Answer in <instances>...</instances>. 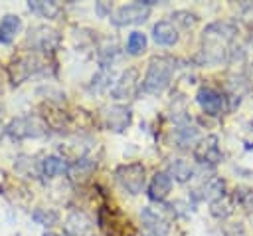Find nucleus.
<instances>
[{"label":"nucleus","mask_w":253,"mask_h":236,"mask_svg":"<svg viewBox=\"0 0 253 236\" xmlns=\"http://www.w3.org/2000/svg\"><path fill=\"white\" fill-rule=\"evenodd\" d=\"M65 236H93V222L83 212H71L63 224Z\"/></svg>","instance_id":"9b49d317"},{"label":"nucleus","mask_w":253,"mask_h":236,"mask_svg":"<svg viewBox=\"0 0 253 236\" xmlns=\"http://www.w3.org/2000/svg\"><path fill=\"white\" fill-rule=\"evenodd\" d=\"M138 89V71L134 67L123 71V75L119 77V81L113 85L111 89V95L115 99H126V97H132Z\"/></svg>","instance_id":"6e6552de"},{"label":"nucleus","mask_w":253,"mask_h":236,"mask_svg":"<svg viewBox=\"0 0 253 236\" xmlns=\"http://www.w3.org/2000/svg\"><path fill=\"white\" fill-rule=\"evenodd\" d=\"M146 50V36L142 32H130L126 38V54L138 56Z\"/></svg>","instance_id":"4be33fe9"},{"label":"nucleus","mask_w":253,"mask_h":236,"mask_svg":"<svg viewBox=\"0 0 253 236\" xmlns=\"http://www.w3.org/2000/svg\"><path fill=\"white\" fill-rule=\"evenodd\" d=\"M174 69H176V61L172 58H168V56L152 58L150 63H148L146 75L142 79V91L144 93H150V95L162 93L170 85V79L174 75Z\"/></svg>","instance_id":"f03ea898"},{"label":"nucleus","mask_w":253,"mask_h":236,"mask_svg":"<svg viewBox=\"0 0 253 236\" xmlns=\"http://www.w3.org/2000/svg\"><path fill=\"white\" fill-rule=\"evenodd\" d=\"M235 192H237V190H235ZM237 194H239V202H241L243 206L253 208V190H239ZM237 194H235V196H237Z\"/></svg>","instance_id":"393cba45"},{"label":"nucleus","mask_w":253,"mask_h":236,"mask_svg":"<svg viewBox=\"0 0 253 236\" xmlns=\"http://www.w3.org/2000/svg\"><path fill=\"white\" fill-rule=\"evenodd\" d=\"M172 178H176L178 182H188L190 178H192V175H194V169H192V165L188 163V161H184V159H174L172 163H170V173H168Z\"/></svg>","instance_id":"6ab92c4d"},{"label":"nucleus","mask_w":253,"mask_h":236,"mask_svg":"<svg viewBox=\"0 0 253 236\" xmlns=\"http://www.w3.org/2000/svg\"><path fill=\"white\" fill-rule=\"evenodd\" d=\"M227 236H245V234H243V230H241V228H235L233 232H227Z\"/></svg>","instance_id":"a878e982"},{"label":"nucleus","mask_w":253,"mask_h":236,"mask_svg":"<svg viewBox=\"0 0 253 236\" xmlns=\"http://www.w3.org/2000/svg\"><path fill=\"white\" fill-rule=\"evenodd\" d=\"M43 236H57V234H53V232H45Z\"/></svg>","instance_id":"bb28decb"},{"label":"nucleus","mask_w":253,"mask_h":236,"mask_svg":"<svg viewBox=\"0 0 253 236\" xmlns=\"http://www.w3.org/2000/svg\"><path fill=\"white\" fill-rule=\"evenodd\" d=\"M170 188H172V177L164 171L156 173L148 184V198L154 200V202H162L168 194H170Z\"/></svg>","instance_id":"f8f14e48"},{"label":"nucleus","mask_w":253,"mask_h":236,"mask_svg":"<svg viewBox=\"0 0 253 236\" xmlns=\"http://www.w3.org/2000/svg\"><path fill=\"white\" fill-rule=\"evenodd\" d=\"M140 218H142V228L146 236H166L170 230L168 220H164L158 212H154L148 206L140 210Z\"/></svg>","instance_id":"9d476101"},{"label":"nucleus","mask_w":253,"mask_h":236,"mask_svg":"<svg viewBox=\"0 0 253 236\" xmlns=\"http://www.w3.org/2000/svg\"><path fill=\"white\" fill-rule=\"evenodd\" d=\"M150 14V6H146L144 2H132V4H125L121 8L115 10V14L111 16V22L115 26H130V24H142Z\"/></svg>","instance_id":"20e7f679"},{"label":"nucleus","mask_w":253,"mask_h":236,"mask_svg":"<svg viewBox=\"0 0 253 236\" xmlns=\"http://www.w3.org/2000/svg\"><path fill=\"white\" fill-rule=\"evenodd\" d=\"M107 236H136V230L132 228V224L128 220H117L111 218L109 224H103Z\"/></svg>","instance_id":"aec40b11"},{"label":"nucleus","mask_w":253,"mask_h":236,"mask_svg":"<svg viewBox=\"0 0 253 236\" xmlns=\"http://www.w3.org/2000/svg\"><path fill=\"white\" fill-rule=\"evenodd\" d=\"M105 125L109 131H115V133H121L125 131L128 125H130V109L125 107V105H113V107H107L105 113Z\"/></svg>","instance_id":"1a4fd4ad"},{"label":"nucleus","mask_w":253,"mask_h":236,"mask_svg":"<svg viewBox=\"0 0 253 236\" xmlns=\"http://www.w3.org/2000/svg\"><path fill=\"white\" fill-rule=\"evenodd\" d=\"M65 171H67V165H65L63 159H59V157H45V159L42 161V173H43V177H47V178L57 177V175H61V173H65Z\"/></svg>","instance_id":"412c9836"},{"label":"nucleus","mask_w":253,"mask_h":236,"mask_svg":"<svg viewBox=\"0 0 253 236\" xmlns=\"http://www.w3.org/2000/svg\"><path fill=\"white\" fill-rule=\"evenodd\" d=\"M223 188H225L223 178L211 177V178H208V180L202 184V198L213 202V200H217V198L223 196Z\"/></svg>","instance_id":"f3484780"},{"label":"nucleus","mask_w":253,"mask_h":236,"mask_svg":"<svg viewBox=\"0 0 253 236\" xmlns=\"http://www.w3.org/2000/svg\"><path fill=\"white\" fill-rule=\"evenodd\" d=\"M198 137H200L198 127L192 125L188 119L180 121L176 125V129H174V141L178 143V147H190V145H194L198 141Z\"/></svg>","instance_id":"4468645a"},{"label":"nucleus","mask_w":253,"mask_h":236,"mask_svg":"<svg viewBox=\"0 0 253 236\" xmlns=\"http://www.w3.org/2000/svg\"><path fill=\"white\" fill-rule=\"evenodd\" d=\"M196 99L208 115H219L225 107V97L211 87H200L196 93Z\"/></svg>","instance_id":"0eeeda50"},{"label":"nucleus","mask_w":253,"mask_h":236,"mask_svg":"<svg viewBox=\"0 0 253 236\" xmlns=\"http://www.w3.org/2000/svg\"><path fill=\"white\" fill-rule=\"evenodd\" d=\"M172 18H174V22H178V24L184 26V28H190V26L196 24V16L190 14V12H176Z\"/></svg>","instance_id":"b1692460"},{"label":"nucleus","mask_w":253,"mask_h":236,"mask_svg":"<svg viewBox=\"0 0 253 236\" xmlns=\"http://www.w3.org/2000/svg\"><path fill=\"white\" fill-rule=\"evenodd\" d=\"M28 8L32 12H36V14H40L42 18H47V20H55L61 14V6L57 2H42V0H38V2H30Z\"/></svg>","instance_id":"a211bd4d"},{"label":"nucleus","mask_w":253,"mask_h":236,"mask_svg":"<svg viewBox=\"0 0 253 236\" xmlns=\"http://www.w3.org/2000/svg\"><path fill=\"white\" fill-rule=\"evenodd\" d=\"M32 40H34L38 50L47 52V50H51L57 44V34L53 30H49V28H34L30 32V42Z\"/></svg>","instance_id":"dca6fc26"},{"label":"nucleus","mask_w":253,"mask_h":236,"mask_svg":"<svg viewBox=\"0 0 253 236\" xmlns=\"http://www.w3.org/2000/svg\"><path fill=\"white\" fill-rule=\"evenodd\" d=\"M32 216H34V220H36L38 224H42V226H53V224L57 222V218H59L57 212H53V210H47V212H45L43 208L36 210Z\"/></svg>","instance_id":"5701e85b"},{"label":"nucleus","mask_w":253,"mask_h":236,"mask_svg":"<svg viewBox=\"0 0 253 236\" xmlns=\"http://www.w3.org/2000/svg\"><path fill=\"white\" fill-rule=\"evenodd\" d=\"M235 36V26L227 22H213L202 34L200 63H221L227 59L229 44Z\"/></svg>","instance_id":"f257e3e1"},{"label":"nucleus","mask_w":253,"mask_h":236,"mask_svg":"<svg viewBox=\"0 0 253 236\" xmlns=\"http://www.w3.org/2000/svg\"><path fill=\"white\" fill-rule=\"evenodd\" d=\"M152 40L158 46H174L178 42V30L170 20H162L152 28Z\"/></svg>","instance_id":"ddd939ff"},{"label":"nucleus","mask_w":253,"mask_h":236,"mask_svg":"<svg viewBox=\"0 0 253 236\" xmlns=\"http://www.w3.org/2000/svg\"><path fill=\"white\" fill-rule=\"evenodd\" d=\"M194 159L202 165H217L221 161V151H219V145H217V137L215 135H210L206 139H202L196 149H194Z\"/></svg>","instance_id":"423d86ee"},{"label":"nucleus","mask_w":253,"mask_h":236,"mask_svg":"<svg viewBox=\"0 0 253 236\" xmlns=\"http://www.w3.org/2000/svg\"><path fill=\"white\" fill-rule=\"evenodd\" d=\"M115 178L119 186L128 194H140L146 182V171L142 163H128V165H121L115 171Z\"/></svg>","instance_id":"7ed1b4c3"},{"label":"nucleus","mask_w":253,"mask_h":236,"mask_svg":"<svg viewBox=\"0 0 253 236\" xmlns=\"http://www.w3.org/2000/svg\"><path fill=\"white\" fill-rule=\"evenodd\" d=\"M6 133L14 139H26V137H40L45 133V125L38 117H18L8 127Z\"/></svg>","instance_id":"39448f33"},{"label":"nucleus","mask_w":253,"mask_h":236,"mask_svg":"<svg viewBox=\"0 0 253 236\" xmlns=\"http://www.w3.org/2000/svg\"><path fill=\"white\" fill-rule=\"evenodd\" d=\"M20 28H22L20 16H16V14H6V16L0 20V42H2V44H10V42L16 38V34L20 32Z\"/></svg>","instance_id":"2eb2a0df"}]
</instances>
